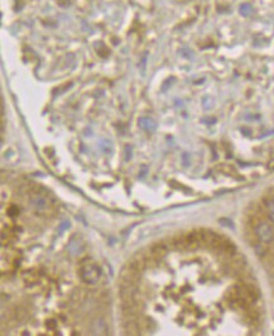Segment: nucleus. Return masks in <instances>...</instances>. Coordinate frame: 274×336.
I'll list each match as a JSON object with an SVG mask.
<instances>
[{
    "instance_id": "f257e3e1",
    "label": "nucleus",
    "mask_w": 274,
    "mask_h": 336,
    "mask_svg": "<svg viewBox=\"0 0 274 336\" xmlns=\"http://www.w3.org/2000/svg\"><path fill=\"white\" fill-rule=\"evenodd\" d=\"M253 230H254V234L257 237V239L259 240L260 243H264L267 245L272 244L274 241V229L272 224H269L267 220L263 219H257L253 224Z\"/></svg>"
},
{
    "instance_id": "f03ea898",
    "label": "nucleus",
    "mask_w": 274,
    "mask_h": 336,
    "mask_svg": "<svg viewBox=\"0 0 274 336\" xmlns=\"http://www.w3.org/2000/svg\"><path fill=\"white\" fill-rule=\"evenodd\" d=\"M80 277H81V280L85 283L95 285V283L99 282L100 277H101V269L99 268L96 263H82L81 267H80Z\"/></svg>"
},
{
    "instance_id": "7ed1b4c3",
    "label": "nucleus",
    "mask_w": 274,
    "mask_h": 336,
    "mask_svg": "<svg viewBox=\"0 0 274 336\" xmlns=\"http://www.w3.org/2000/svg\"><path fill=\"white\" fill-rule=\"evenodd\" d=\"M184 239H186L187 249H189V250H195V249L204 245L202 232H191L188 234H184Z\"/></svg>"
},
{
    "instance_id": "20e7f679",
    "label": "nucleus",
    "mask_w": 274,
    "mask_h": 336,
    "mask_svg": "<svg viewBox=\"0 0 274 336\" xmlns=\"http://www.w3.org/2000/svg\"><path fill=\"white\" fill-rule=\"evenodd\" d=\"M167 253H168V248H167L166 244L158 243L156 245H153L149 250V254L153 259H156L158 262L159 259H162L163 257H166Z\"/></svg>"
},
{
    "instance_id": "39448f33",
    "label": "nucleus",
    "mask_w": 274,
    "mask_h": 336,
    "mask_svg": "<svg viewBox=\"0 0 274 336\" xmlns=\"http://www.w3.org/2000/svg\"><path fill=\"white\" fill-rule=\"evenodd\" d=\"M264 210H266L267 218L269 219L272 224L274 225V198L273 197H266L263 200Z\"/></svg>"
},
{
    "instance_id": "423d86ee",
    "label": "nucleus",
    "mask_w": 274,
    "mask_h": 336,
    "mask_svg": "<svg viewBox=\"0 0 274 336\" xmlns=\"http://www.w3.org/2000/svg\"><path fill=\"white\" fill-rule=\"evenodd\" d=\"M92 333L95 335H106L108 334V326L102 320H96L92 324Z\"/></svg>"
},
{
    "instance_id": "0eeeda50",
    "label": "nucleus",
    "mask_w": 274,
    "mask_h": 336,
    "mask_svg": "<svg viewBox=\"0 0 274 336\" xmlns=\"http://www.w3.org/2000/svg\"><path fill=\"white\" fill-rule=\"evenodd\" d=\"M125 333L129 334V335H138L140 333V326H139V324H136L133 321H128L125 324Z\"/></svg>"
},
{
    "instance_id": "6e6552de",
    "label": "nucleus",
    "mask_w": 274,
    "mask_h": 336,
    "mask_svg": "<svg viewBox=\"0 0 274 336\" xmlns=\"http://www.w3.org/2000/svg\"><path fill=\"white\" fill-rule=\"evenodd\" d=\"M139 125H140L143 129L148 130V132H152V130L156 129V123L153 122L152 119L148 118H141L140 120H139Z\"/></svg>"
},
{
    "instance_id": "1a4fd4ad",
    "label": "nucleus",
    "mask_w": 274,
    "mask_h": 336,
    "mask_svg": "<svg viewBox=\"0 0 274 336\" xmlns=\"http://www.w3.org/2000/svg\"><path fill=\"white\" fill-rule=\"evenodd\" d=\"M32 205L37 210H43L47 207V201L43 197H41V196H37V197L32 198Z\"/></svg>"
}]
</instances>
